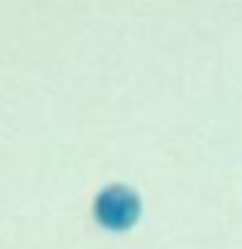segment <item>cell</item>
Returning a JSON list of instances; mask_svg holds the SVG:
<instances>
[{"label": "cell", "instance_id": "obj_1", "mask_svg": "<svg viewBox=\"0 0 242 249\" xmlns=\"http://www.w3.org/2000/svg\"><path fill=\"white\" fill-rule=\"evenodd\" d=\"M141 213H144V200H141L138 191L132 185H126V181H111V185H104L92 200L95 225L104 228V231H111V234L132 231V228L141 222Z\"/></svg>", "mask_w": 242, "mask_h": 249}]
</instances>
